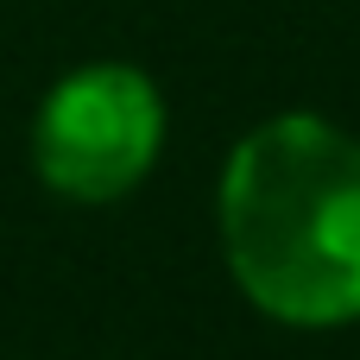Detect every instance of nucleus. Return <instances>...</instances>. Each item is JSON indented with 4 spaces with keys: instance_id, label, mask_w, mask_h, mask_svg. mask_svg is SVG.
Listing matches in <instances>:
<instances>
[{
    "instance_id": "obj_1",
    "label": "nucleus",
    "mask_w": 360,
    "mask_h": 360,
    "mask_svg": "<svg viewBox=\"0 0 360 360\" xmlns=\"http://www.w3.org/2000/svg\"><path fill=\"white\" fill-rule=\"evenodd\" d=\"M221 259L253 310L285 329L360 316V139L323 114L253 127L215 190Z\"/></svg>"
},
{
    "instance_id": "obj_2",
    "label": "nucleus",
    "mask_w": 360,
    "mask_h": 360,
    "mask_svg": "<svg viewBox=\"0 0 360 360\" xmlns=\"http://www.w3.org/2000/svg\"><path fill=\"white\" fill-rule=\"evenodd\" d=\"M165 152V95L133 63H82L70 70L32 120L38 184L70 202H114Z\"/></svg>"
}]
</instances>
